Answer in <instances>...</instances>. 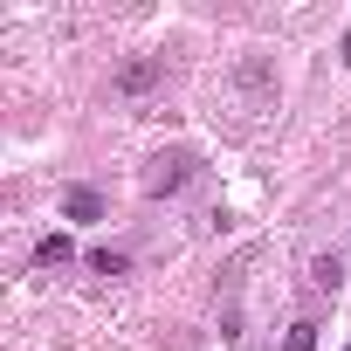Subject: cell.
Listing matches in <instances>:
<instances>
[{"label": "cell", "instance_id": "9", "mask_svg": "<svg viewBox=\"0 0 351 351\" xmlns=\"http://www.w3.org/2000/svg\"><path fill=\"white\" fill-rule=\"evenodd\" d=\"M344 351H351V344H344Z\"/></svg>", "mask_w": 351, "mask_h": 351}, {"label": "cell", "instance_id": "2", "mask_svg": "<svg viewBox=\"0 0 351 351\" xmlns=\"http://www.w3.org/2000/svg\"><path fill=\"white\" fill-rule=\"evenodd\" d=\"M158 83H165V56H131V62L110 76L117 97H145V90H158Z\"/></svg>", "mask_w": 351, "mask_h": 351}, {"label": "cell", "instance_id": "8", "mask_svg": "<svg viewBox=\"0 0 351 351\" xmlns=\"http://www.w3.org/2000/svg\"><path fill=\"white\" fill-rule=\"evenodd\" d=\"M337 56H344V69H351V28H344V49H337Z\"/></svg>", "mask_w": 351, "mask_h": 351}, {"label": "cell", "instance_id": "7", "mask_svg": "<svg viewBox=\"0 0 351 351\" xmlns=\"http://www.w3.org/2000/svg\"><path fill=\"white\" fill-rule=\"evenodd\" d=\"M90 269H97V276H124V255H110V248H97V255H90Z\"/></svg>", "mask_w": 351, "mask_h": 351}, {"label": "cell", "instance_id": "1", "mask_svg": "<svg viewBox=\"0 0 351 351\" xmlns=\"http://www.w3.org/2000/svg\"><path fill=\"white\" fill-rule=\"evenodd\" d=\"M193 165H200L193 152H158V158L145 165V193H152V200H165V193H180V186L193 180Z\"/></svg>", "mask_w": 351, "mask_h": 351}, {"label": "cell", "instance_id": "3", "mask_svg": "<svg viewBox=\"0 0 351 351\" xmlns=\"http://www.w3.org/2000/svg\"><path fill=\"white\" fill-rule=\"evenodd\" d=\"M62 214H69V221H97V214H104V200H97L90 186H69V200H62Z\"/></svg>", "mask_w": 351, "mask_h": 351}, {"label": "cell", "instance_id": "5", "mask_svg": "<svg viewBox=\"0 0 351 351\" xmlns=\"http://www.w3.org/2000/svg\"><path fill=\"white\" fill-rule=\"evenodd\" d=\"M282 351H317V324L303 317V324H289V337H282Z\"/></svg>", "mask_w": 351, "mask_h": 351}, {"label": "cell", "instance_id": "4", "mask_svg": "<svg viewBox=\"0 0 351 351\" xmlns=\"http://www.w3.org/2000/svg\"><path fill=\"white\" fill-rule=\"evenodd\" d=\"M69 255H76V241H69V234H49V241L35 248V262H42V269H62Z\"/></svg>", "mask_w": 351, "mask_h": 351}, {"label": "cell", "instance_id": "6", "mask_svg": "<svg viewBox=\"0 0 351 351\" xmlns=\"http://www.w3.org/2000/svg\"><path fill=\"white\" fill-rule=\"evenodd\" d=\"M310 282H317V289H337V282H344V269H337V255H330V262H317V269H310Z\"/></svg>", "mask_w": 351, "mask_h": 351}]
</instances>
